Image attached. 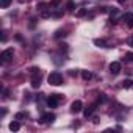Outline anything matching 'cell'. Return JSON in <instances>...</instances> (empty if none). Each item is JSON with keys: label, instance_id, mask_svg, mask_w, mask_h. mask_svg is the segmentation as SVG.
<instances>
[{"label": "cell", "instance_id": "obj_1", "mask_svg": "<svg viewBox=\"0 0 133 133\" xmlns=\"http://www.w3.org/2000/svg\"><path fill=\"white\" fill-rule=\"evenodd\" d=\"M47 80H49V83H50L52 86H61V85H63V75H61L59 72H52V74L47 77Z\"/></svg>", "mask_w": 133, "mask_h": 133}, {"label": "cell", "instance_id": "obj_2", "mask_svg": "<svg viewBox=\"0 0 133 133\" xmlns=\"http://www.w3.org/2000/svg\"><path fill=\"white\" fill-rule=\"evenodd\" d=\"M59 100H61V96H59V94H50V96L47 97V105H49L50 108H56L58 103H59Z\"/></svg>", "mask_w": 133, "mask_h": 133}, {"label": "cell", "instance_id": "obj_3", "mask_svg": "<svg viewBox=\"0 0 133 133\" xmlns=\"http://www.w3.org/2000/svg\"><path fill=\"white\" fill-rule=\"evenodd\" d=\"M56 119V116L53 114V113H45V114H42L41 116V124H50V122H53Z\"/></svg>", "mask_w": 133, "mask_h": 133}, {"label": "cell", "instance_id": "obj_4", "mask_svg": "<svg viewBox=\"0 0 133 133\" xmlns=\"http://www.w3.org/2000/svg\"><path fill=\"white\" fill-rule=\"evenodd\" d=\"M13 55H14V50H13V49H6V50H3V52H2L0 58H2V61H3V63H6V61H10V59L13 58Z\"/></svg>", "mask_w": 133, "mask_h": 133}, {"label": "cell", "instance_id": "obj_5", "mask_svg": "<svg viewBox=\"0 0 133 133\" xmlns=\"http://www.w3.org/2000/svg\"><path fill=\"white\" fill-rule=\"evenodd\" d=\"M110 72H111L113 75H117V74L121 72V63H119V61H113V63L110 64Z\"/></svg>", "mask_w": 133, "mask_h": 133}, {"label": "cell", "instance_id": "obj_6", "mask_svg": "<svg viewBox=\"0 0 133 133\" xmlns=\"http://www.w3.org/2000/svg\"><path fill=\"white\" fill-rule=\"evenodd\" d=\"M82 110H83V103H82L80 100L72 102V105H71V111H72V113H75V114H77V113H80Z\"/></svg>", "mask_w": 133, "mask_h": 133}, {"label": "cell", "instance_id": "obj_7", "mask_svg": "<svg viewBox=\"0 0 133 133\" xmlns=\"http://www.w3.org/2000/svg\"><path fill=\"white\" fill-rule=\"evenodd\" d=\"M96 107H97V103H91L88 108H85L83 110V114H85V117H89L94 111H96Z\"/></svg>", "mask_w": 133, "mask_h": 133}, {"label": "cell", "instance_id": "obj_8", "mask_svg": "<svg viewBox=\"0 0 133 133\" xmlns=\"http://www.w3.org/2000/svg\"><path fill=\"white\" fill-rule=\"evenodd\" d=\"M124 21H125V24H127L130 28H133V14H131V13H125V14H124Z\"/></svg>", "mask_w": 133, "mask_h": 133}, {"label": "cell", "instance_id": "obj_9", "mask_svg": "<svg viewBox=\"0 0 133 133\" xmlns=\"http://www.w3.org/2000/svg\"><path fill=\"white\" fill-rule=\"evenodd\" d=\"M41 85V75H33L31 78V88H39Z\"/></svg>", "mask_w": 133, "mask_h": 133}, {"label": "cell", "instance_id": "obj_10", "mask_svg": "<svg viewBox=\"0 0 133 133\" xmlns=\"http://www.w3.org/2000/svg\"><path fill=\"white\" fill-rule=\"evenodd\" d=\"M19 128H21V124L17 122V119H16V121H13V122L10 124V130H11V131H17Z\"/></svg>", "mask_w": 133, "mask_h": 133}, {"label": "cell", "instance_id": "obj_11", "mask_svg": "<svg viewBox=\"0 0 133 133\" xmlns=\"http://www.w3.org/2000/svg\"><path fill=\"white\" fill-rule=\"evenodd\" d=\"M94 44H96L97 47H110V45L107 44V41H103V39H96Z\"/></svg>", "mask_w": 133, "mask_h": 133}, {"label": "cell", "instance_id": "obj_12", "mask_svg": "<svg viewBox=\"0 0 133 133\" xmlns=\"http://www.w3.org/2000/svg\"><path fill=\"white\" fill-rule=\"evenodd\" d=\"M122 86H124V88H127V89H130V88L133 86V80H130V78L124 80V82H122Z\"/></svg>", "mask_w": 133, "mask_h": 133}, {"label": "cell", "instance_id": "obj_13", "mask_svg": "<svg viewBox=\"0 0 133 133\" xmlns=\"http://www.w3.org/2000/svg\"><path fill=\"white\" fill-rule=\"evenodd\" d=\"M25 117H28V113H27V111H21V113H17V114H16V119H17V121L25 119Z\"/></svg>", "mask_w": 133, "mask_h": 133}, {"label": "cell", "instance_id": "obj_14", "mask_svg": "<svg viewBox=\"0 0 133 133\" xmlns=\"http://www.w3.org/2000/svg\"><path fill=\"white\" fill-rule=\"evenodd\" d=\"M66 35H68V33H66L64 30H58V31L55 33V38H56V39H59V38H64Z\"/></svg>", "mask_w": 133, "mask_h": 133}, {"label": "cell", "instance_id": "obj_15", "mask_svg": "<svg viewBox=\"0 0 133 133\" xmlns=\"http://www.w3.org/2000/svg\"><path fill=\"white\" fill-rule=\"evenodd\" d=\"M11 0H0V8H8Z\"/></svg>", "mask_w": 133, "mask_h": 133}, {"label": "cell", "instance_id": "obj_16", "mask_svg": "<svg viewBox=\"0 0 133 133\" xmlns=\"http://www.w3.org/2000/svg\"><path fill=\"white\" fill-rule=\"evenodd\" d=\"M125 61H128V63H133V52H128V53H125V58H124Z\"/></svg>", "mask_w": 133, "mask_h": 133}, {"label": "cell", "instance_id": "obj_17", "mask_svg": "<svg viewBox=\"0 0 133 133\" xmlns=\"http://www.w3.org/2000/svg\"><path fill=\"white\" fill-rule=\"evenodd\" d=\"M82 77H83L85 80H89V78L92 77V74H91V72H88V71H83V72H82Z\"/></svg>", "mask_w": 133, "mask_h": 133}, {"label": "cell", "instance_id": "obj_18", "mask_svg": "<svg viewBox=\"0 0 133 133\" xmlns=\"http://www.w3.org/2000/svg\"><path fill=\"white\" fill-rule=\"evenodd\" d=\"M61 3V0H52V2L49 3V8H55V6H58Z\"/></svg>", "mask_w": 133, "mask_h": 133}, {"label": "cell", "instance_id": "obj_19", "mask_svg": "<svg viewBox=\"0 0 133 133\" xmlns=\"http://www.w3.org/2000/svg\"><path fill=\"white\" fill-rule=\"evenodd\" d=\"M85 14H86V10H85V8H82V10H78V11L75 13L77 17H82V16H85Z\"/></svg>", "mask_w": 133, "mask_h": 133}, {"label": "cell", "instance_id": "obj_20", "mask_svg": "<svg viewBox=\"0 0 133 133\" xmlns=\"http://www.w3.org/2000/svg\"><path fill=\"white\" fill-rule=\"evenodd\" d=\"M30 72H31L33 75H41V69H38V68H31Z\"/></svg>", "mask_w": 133, "mask_h": 133}, {"label": "cell", "instance_id": "obj_21", "mask_svg": "<svg viewBox=\"0 0 133 133\" xmlns=\"http://www.w3.org/2000/svg\"><path fill=\"white\" fill-rule=\"evenodd\" d=\"M107 100H108V99H107V96H105V94H100V96H99V100H97V102H99V103H105Z\"/></svg>", "mask_w": 133, "mask_h": 133}, {"label": "cell", "instance_id": "obj_22", "mask_svg": "<svg viewBox=\"0 0 133 133\" xmlns=\"http://www.w3.org/2000/svg\"><path fill=\"white\" fill-rule=\"evenodd\" d=\"M68 10L74 11V2H72V0H68Z\"/></svg>", "mask_w": 133, "mask_h": 133}, {"label": "cell", "instance_id": "obj_23", "mask_svg": "<svg viewBox=\"0 0 133 133\" xmlns=\"http://www.w3.org/2000/svg\"><path fill=\"white\" fill-rule=\"evenodd\" d=\"M45 6H47L45 3H39V5H38V10H41V11H44V10H45Z\"/></svg>", "mask_w": 133, "mask_h": 133}, {"label": "cell", "instance_id": "obj_24", "mask_svg": "<svg viewBox=\"0 0 133 133\" xmlns=\"http://www.w3.org/2000/svg\"><path fill=\"white\" fill-rule=\"evenodd\" d=\"M2 41H3V42L6 41V35H5V33H2Z\"/></svg>", "mask_w": 133, "mask_h": 133}, {"label": "cell", "instance_id": "obj_25", "mask_svg": "<svg viewBox=\"0 0 133 133\" xmlns=\"http://www.w3.org/2000/svg\"><path fill=\"white\" fill-rule=\"evenodd\" d=\"M128 44H130V47H133V38L130 39V42H128Z\"/></svg>", "mask_w": 133, "mask_h": 133}, {"label": "cell", "instance_id": "obj_26", "mask_svg": "<svg viewBox=\"0 0 133 133\" xmlns=\"http://www.w3.org/2000/svg\"><path fill=\"white\" fill-rule=\"evenodd\" d=\"M117 2H119V3H124V2H125V0H117Z\"/></svg>", "mask_w": 133, "mask_h": 133}]
</instances>
